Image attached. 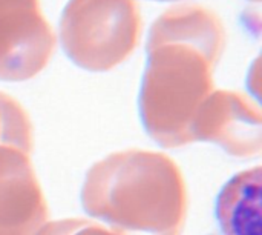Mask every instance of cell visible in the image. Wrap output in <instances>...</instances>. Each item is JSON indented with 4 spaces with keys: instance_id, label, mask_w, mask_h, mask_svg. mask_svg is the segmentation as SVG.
Masks as SVG:
<instances>
[{
    "instance_id": "277c9868",
    "label": "cell",
    "mask_w": 262,
    "mask_h": 235,
    "mask_svg": "<svg viewBox=\"0 0 262 235\" xmlns=\"http://www.w3.org/2000/svg\"><path fill=\"white\" fill-rule=\"evenodd\" d=\"M55 45L40 0H0V80L35 77L48 66Z\"/></svg>"
},
{
    "instance_id": "52a82bcc",
    "label": "cell",
    "mask_w": 262,
    "mask_h": 235,
    "mask_svg": "<svg viewBox=\"0 0 262 235\" xmlns=\"http://www.w3.org/2000/svg\"><path fill=\"white\" fill-rule=\"evenodd\" d=\"M224 235H261V168L243 171L226 183L216 200Z\"/></svg>"
},
{
    "instance_id": "30bf717a",
    "label": "cell",
    "mask_w": 262,
    "mask_h": 235,
    "mask_svg": "<svg viewBox=\"0 0 262 235\" xmlns=\"http://www.w3.org/2000/svg\"><path fill=\"white\" fill-rule=\"evenodd\" d=\"M161 2H172V0H161Z\"/></svg>"
},
{
    "instance_id": "7a4b0ae2",
    "label": "cell",
    "mask_w": 262,
    "mask_h": 235,
    "mask_svg": "<svg viewBox=\"0 0 262 235\" xmlns=\"http://www.w3.org/2000/svg\"><path fill=\"white\" fill-rule=\"evenodd\" d=\"M83 209L123 235H181L189 208L184 175L164 152L127 149L86 174Z\"/></svg>"
},
{
    "instance_id": "5b68a950",
    "label": "cell",
    "mask_w": 262,
    "mask_h": 235,
    "mask_svg": "<svg viewBox=\"0 0 262 235\" xmlns=\"http://www.w3.org/2000/svg\"><path fill=\"white\" fill-rule=\"evenodd\" d=\"M193 142L221 146L236 159H256L262 152L261 108L249 95L213 89L200 106L193 125Z\"/></svg>"
},
{
    "instance_id": "8992f818",
    "label": "cell",
    "mask_w": 262,
    "mask_h": 235,
    "mask_svg": "<svg viewBox=\"0 0 262 235\" xmlns=\"http://www.w3.org/2000/svg\"><path fill=\"white\" fill-rule=\"evenodd\" d=\"M49 208L35 175L31 152L0 146V235H35Z\"/></svg>"
},
{
    "instance_id": "9c48e42d",
    "label": "cell",
    "mask_w": 262,
    "mask_h": 235,
    "mask_svg": "<svg viewBox=\"0 0 262 235\" xmlns=\"http://www.w3.org/2000/svg\"><path fill=\"white\" fill-rule=\"evenodd\" d=\"M35 235H123L86 219H64L45 223Z\"/></svg>"
},
{
    "instance_id": "ba28073f",
    "label": "cell",
    "mask_w": 262,
    "mask_h": 235,
    "mask_svg": "<svg viewBox=\"0 0 262 235\" xmlns=\"http://www.w3.org/2000/svg\"><path fill=\"white\" fill-rule=\"evenodd\" d=\"M12 145L26 152L34 149V129L25 108L11 95L0 92V146Z\"/></svg>"
},
{
    "instance_id": "3957f363",
    "label": "cell",
    "mask_w": 262,
    "mask_h": 235,
    "mask_svg": "<svg viewBox=\"0 0 262 235\" xmlns=\"http://www.w3.org/2000/svg\"><path fill=\"white\" fill-rule=\"evenodd\" d=\"M141 29L135 0H69L60 20V40L77 66L106 72L134 54Z\"/></svg>"
},
{
    "instance_id": "6da1fadb",
    "label": "cell",
    "mask_w": 262,
    "mask_h": 235,
    "mask_svg": "<svg viewBox=\"0 0 262 235\" xmlns=\"http://www.w3.org/2000/svg\"><path fill=\"white\" fill-rule=\"evenodd\" d=\"M226 46V28L212 9L184 3L164 11L147 38L140 117L161 148L193 143L192 125L215 89L213 69Z\"/></svg>"
}]
</instances>
